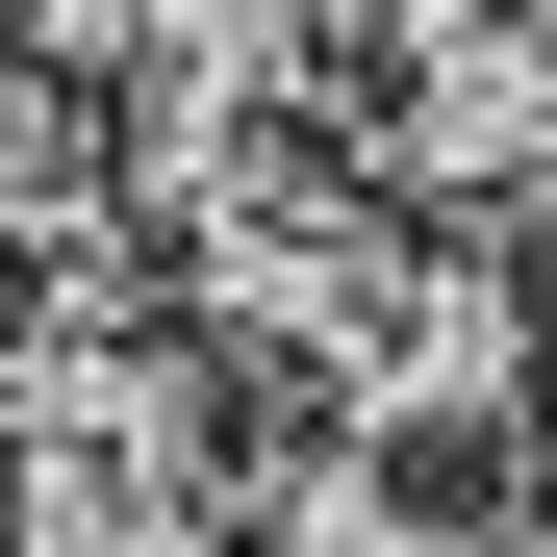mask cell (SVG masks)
I'll list each match as a JSON object with an SVG mask.
<instances>
[{"mask_svg":"<svg viewBox=\"0 0 557 557\" xmlns=\"http://www.w3.org/2000/svg\"><path fill=\"white\" fill-rule=\"evenodd\" d=\"M431 152L557 203V26H456V51H431Z\"/></svg>","mask_w":557,"mask_h":557,"instance_id":"cell-1","label":"cell"}]
</instances>
